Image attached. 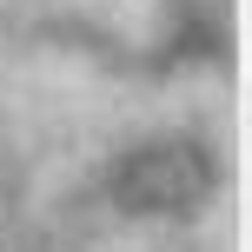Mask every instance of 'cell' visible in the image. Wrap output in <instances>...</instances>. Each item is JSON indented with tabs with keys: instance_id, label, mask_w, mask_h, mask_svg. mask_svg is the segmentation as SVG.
<instances>
[{
	"instance_id": "cell-1",
	"label": "cell",
	"mask_w": 252,
	"mask_h": 252,
	"mask_svg": "<svg viewBox=\"0 0 252 252\" xmlns=\"http://www.w3.org/2000/svg\"><path fill=\"white\" fill-rule=\"evenodd\" d=\"M213 192V153L199 139H153L133 159H120L113 173V199L126 213H192Z\"/></svg>"
}]
</instances>
